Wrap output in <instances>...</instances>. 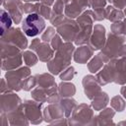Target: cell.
Segmentation results:
<instances>
[{
	"mask_svg": "<svg viewBox=\"0 0 126 126\" xmlns=\"http://www.w3.org/2000/svg\"><path fill=\"white\" fill-rule=\"evenodd\" d=\"M22 55H23V58H24L25 63L28 66H33L37 62V57L32 51H25V52H23Z\"/></svg>",
	"mask_w": 126,
	"mask_h": 126,
	"instance_id": "cell-23",
	"label": "cell"
},
{
	"mask_svg": "<svg viewBox=\"0 0 126 126\" xmlns=\"http://www.w3.org/2000/svg\"><path fill=\"white\" fill-rule=\"evenodd\" d=\"M1 40L5 41V42L12 43V44L18 46L20 49H25L28 45V41H27L26 36L23 34L21 30L18 28L8 30L4 33V35L1 36Z\"/></svg>",
	"mask_w": 126,
	"mask_h": 126,
	"instance_id": "cell-7",
	"label": "cell"
},
{
	"mask_svg": "<svg viewBox=\"0 0 126 126\" xmlns=\"http://www.w3.org/2000/svg\"><path fill=\"white\" fill-rule=\"evenodd\" d=\"M36 83H37L36 76H34V77H29V78H27L24 81V83H23V89L25 91H30V90H32L35 86Z\"/></svg>",
	"mask_w": 126,
	"mask_h": 126,
	"instance_id": "cell-26",
	"label": "cell"
},
{
	"mask_svg": "<svg viewBox=\"0 0 126 126\" xmlns=\"http://www.w3.org/2000/svg\"><path fill=\"white\" fill-rule=\"evenodd\" d=\"M105 18L111 22H118L123 18V13L120 11V9L114 8L113 6H108L105 9Z\"/></svg>",
	"mask_w": 126,
	"mask_h": 126,
	"instance_id": "cell-20",
	"label": "cell"
},
{
	"mask_svg": "<svg viewBox=\"0 0 126 126\" xmlns=\"http://www.w3.org/2000/svg\"><path fill=\"white\" fill-rule=\"evenodd\" d=\"M75 74H76V72H75L74 68H73V67H69L68 69H66V70L60 75V79L63 80V81H69V80H71V79L74 77Z\"/></svg>",
	"mask_w": 126,
	"mask_h": 126,
	"instance_id": "cell-28",
	"label": "cell"
},
{
	"mask_svg": "<svg viewBox=\"0 0 126 126\" xmlns=\"http://www.w3.org/2000/svg\"><path fill=\"white\" fill-rule=\"evenodd\" d=\"M107 102H108L107 94L103 92H100L99 94H97L94 96V99L93 100L92 105L95 110H100L102 107H104L107 104Z\"/></svg>",
	"mask_w": 126,
	"mask_h": 126,
	"instance_id": "cell-19",
	"label": "cell"
},
{
	"mask_svg": "<svg viewBox=\"0 0 126 126\" xmlns=\"http://www.w3.org/2000/svg\"><path fill=\"white\" fill-rule=\"evenodd\" d=\"M55 34H56V33H55V30H54L52 27H49V28H47V30L45 31V32L42 33L41 39H42L43 41H45V42H48L50 39L53 38V36H54Z\"/></svg>",
	"mask_w": 126,
	"mask_h": 126,
	"instance_id": "cell-29",
	"label": "cell"
},
{
	"mask_svg": "<svg viewBox=\"0 0 126 126\" xmlns=\"http://www.w3.org/2000/svg\"><path fill=\"white\" fill-rule=\"evenodd\" d=\"M31 74L29 67H23L18 70H10L6 73L5 79L7 81L8 89L14 91H20L23 89V83L27 77Z\"/></svg>",
	"mask_w": 126,
	"mask_h": 126,
	"instance_id": "cell-5",
	"label": "cell"
},
{
	"mask_svg": "<svg viewBox=\"0 0 126 126\" xmlns=\"http://www.w3.org/2000/svg\"><path fill=\"white\" fill-rule=\"evenodd\" d=\"M76 105V101L74 99H71V98H65L62 100V103H61V106L63 108V110L65 111V114L66 116H69V114L71 113V109H73V107Z\"/></svg>",
	"mask_w": 126,
	"mask_h": 126,
	"instance_id": "cell-24",
	"label": "cell"
},
{
	"mask_svg": "<svg viewBox=\"0 0 126 126\" xmlns=\"http://www.w3.org/2000/svg\"><path fill=\"white\" fill-rule=\"evenodd\" d=\"M84 9L85 7L79 2V0H69L65 6V14L68 18H76Z\"/></svg>",
	"mask_w": 126,
	"mask_h": 126,
	"instance_id": "cell-15",
	"label": "cell"
},
{
	"mask_svg": "<svg viewBox=\"0 0 126 126\" xmlns=\"http://www.w3.org/2000/svg\"><path fill=\"white\" fill-rule=\"evenodd\" d=\"M121 94H122L123 96L126 98V87H122V89H121Z\"/></svg>",
	"mask_w": 126,
	"mask_h": 126,
	"instance_id": "cell-35",
	"label": "cell"
},
{
	"mask_svg": "<svg viewBox=\"0 0 126 126\" xmlns=\"http://www.w3.org/2000/svg\"><path fill=\"white\" fill-rule=\"evenodd\" d=\"M85 94L89 98H94L97 94L100 93V87L96 84V81L93 76H86L83 80Z\"/></svg>",
	"mask_w": 126,
	"mask_h": 126,
	"instance_id": "cell-14",
	"label": "cell"
},
{
	"mask_svg": "<svg viewBox=\"0 0 126 126\" xmlns=\"http://www.w3.org/2000/svg\"><path fill=\"white\" fill-rule=\"evenodd\" d=\"M94 53V49L89 45H84V46H80L74 54V59L76 62L80 63V64H84L86 63L93 55Z\"/></svg>",
	"mask_w": 126,
	"mask_h": 126,
	"instance_id": "cell-16",
	"label": "cell"
},
{
	"mask_svg": "<svg viewBox=\"0 0 126 126\" xmlns=\"http://www.w3.org/2000/svg\"><path fill=\"white\" fill-rule=\"evenodd\" d=\"M23 108L25 110V114L27 118H29L32 123H35L34 119H37L38 122L41 121V116H40V104L36 103L35 101L32 100H26L25 103L23 104Z\"/></svg>",
	"mask_w": 126,
	"mask_h": 126,
	"instance_id": "cell-13",
	"label": "cell"
},
{
	"mask_svg": "<svg viewBox=\"0 0 126 126\" xmlns=\"http://www.w3.org/2000/svg\"><path fill=\"white\" fill-rule=\"evenodd\" d=\"M22 54L19 53V54H16V55H12V56H9L7 58H3L2 59V66L1 68L3 70H12V69H15L17 67H19L21 64H22Z\"/></svg>",
	"mask_w": 126,
	"mask_h": 126,
	"instance_id": "cell-17",
	"label": "cell"
},
{
	"mask_svg": "<svg viewBox=\"0 0 126 126\" xmlns=\"http://www.w3.org/2000/svg\"><path fill=\"white\" fill-rule=\"evenodd\" d=\"M21 105V99L18 95L12 93L2 94L1 95V113H8L18 108Z\"/></svg>",
	"mask_w": 126,
	"mask_h": 126,
	"instance_id": "cell-11",
	"label": "cell"
},
{
	"mask_svg": "<svg viewBox=\"0 0 126 126\" xmlns=\"http://www.w3.org/2000/svg\"><path fill=\"white\" fill-rule=\"evenodd\" d=\"M73 50H74V46L71 43L69 42H66L64 44L62 43V45L57 49L55 58L47 63V67L49 71L52 74L57 75L60 73V71L65 69L70 63Z\"/></svg>",
	"mask_w": 126,
	"mask_h": 126,
	"instance_id": "cell-1",
	"label": "cell"
},
{
	"mask_svg": "<svg viewBox=\"0 0 126 126\" xmlns=\"http://www.w3.org/2000/svg\"><path fill=\"white\" fill-rule=\"evenodd\" d=\"M37 14L42 16L44 19H49L50 20V18H51V10H50V8L47 5H44V4L39 6Z\"/></svg>",
	"mask_w": 126,
	"mask_h": 126,
	"instance_id": "cell-27",
	"label": "cell"
},
{
	"mask_svg": "<svg viewBox=\"0 0 126 126\" xmlns=\"http://www.w3.org/2000/svg\"><path fill=\"white\" fill-rule=\"evenodd\" d=\"M12 24V18L8 12H6L4 9L1 10V36L4 35V33L10 29Z\"/></svg>",
	"mask_w": 126,
	"mask_h": 126,
	"instance_id": "cell-21",
	"label": "cell"
},
{
	"mask_svg": "<svg viewBox=\"0 0 126 126\" xmlns=\"http://www.w3.org/2000/svg\"><path fill=\"white\" fill-rule=\"evenodd\" d=\"M25 2H33V1H38V0H24Z\"/></svg>",
	"mask_w": 126,
	"mask_h": 126,
	"instance_id": "cell-36",
	"label": "cell"
},
{
	"mask_svg": "<svg viewBox=\"0 0 126 126\" xmlns=\"http://www.w3.org/2000/svg\"><path fill=\"white\" fill-rule=\"evenodd\" d=\"M125 15H126V10H125Z\"/></svg>",
	"mask_w": 126,
	"mask_h": 126,
	"instance_id": "cell-37",
	"label": "cell"
},
{
	"mask_svg": "<svg viewBox=\"0 0 126 126\" xmlns=\"http://www.w3.org/2000/svg\"><path fill=\"white\" fill-rule=\"evenodd\" d=\"M111 105L117 111H122L124 109V107H125V102H124V100L120 96L117 95V96H114L111 99Z\"/></svg>",
	"mask_w": 126,
	"mask_h": 126,
	"instance_id": "cell-25",
	"label": "cell"
},
{
	"mask_svg": "<svg viewBox=\"0 0 126 126\" xmlns=\"http://www.w3.org/2000/svg\"><path fill=\"white\" fill-rule=\"evenodd\" d=\"M76 92L75 86L70 83H61L59 85V94L63 97L72 96Z\"/></svg>",
	"mask_w": 126,
	"mask_h": 126,
	"instance_id": "cell-22",
	"label": "cell"
},
{
	"mask_svg": "<svg viewBox=\"0 0 126 126\" xmlns=\"http://www.w3.org/2000/svg\"><path fill=\"white\" fill-rule=\"evenodd\" d=\"M115 77H116V68H115V59L113 58L104 66V68L99 73H97L96 79L100 85H105L109 82H114Z\"/></svg>",
	"mask_w": 126,
	"mask_h": 126,
	"instance_id": "cell-10",
	"label": "cell"
},
{
	"mask_svg": "<svg viewBox=\"0 0 126 126\" xmlns=\"http://www.w3.org/2000/svg\"><path fill=\"white\" fill-rule=\"evenodd\" d=\"M105 0H92V7L95 9H102L105 6Z\"/></svg>",
	"mask_w": 126,
	"mask_h": 126,
	"instance_id": "cell-32",
	"label": "cell"
},
{
	"mask_svg": "<svg viewBox=\"0 0 126 126\" xmlns=\"http://www.w3.org/2000/svg\"><path fill=\"white\" fill-rule=\"evenodd\" d=\"M51 45H52V48L54 50H57L61 45H62V40H61V37L58 35V34H55L53 36V38L51 39Z\"/></svg>",
	"mask_w": 126,
	"mask_h": 126,
	"instance_id": "cell-31",
	"label": "cell"
},
{
	"mask_svg": "<svg viewBox=\"0 0 126 126\" xmlns=\"http://www.w3.org/2000/svg\"><path fill=\"white\" fill-rule=\"evenodd\" d=\"M40 4H30L27 3L24 5V12L28 13V14H32V13H37L38 9H39Z\"/></svg>",
	"mask_w": 126,
	"mask_h": 126,
	"instance_id": "cell-30",
	"label": "cell"
},
{
	"mask_svg": "<svg viewBox=\"0 0 126 126\" xmlns=\"http://www.w3.org/2000/svg\"><path fill=\"white\" fill-rule=\"evenodd\" d=\"M22 29L26 35L35 36L43 32L45 29L44 19L37 13L29 14L22 22Z\"/></svg>",
	"mask_w": 126,
	"mask_h": 126,
	"instance_id": "cell-4",
	"label": "cell"
},
{
	"mask_svg": "<svg viewBox=\"0 0 126 126\" xmlns=\"http://www.w3.org/2000/svg\"><path fill=\"white\" fill-rule=\"evenodd\" d=\"M57 31H58V33L60 35H62L63 39L66 40L67 42H70L72 40H75L77 34H78V32H79V25L78 23L72 21V20H69V19H66L64 20V22L57 27Z\"/></svg>",
	"mask_w": 126,
	"mask_h": 126,
	"instance_id": "cell-6",
	"label": "cell"
},
{
	"mask_svg": "<svg viewBox=\"0 0 126 126\" xmlns=\"http://www.w3.org/2000/svg\"><path fill=\"white\" fill-rule=\"evenodd\" d=\"M40 1H41V3H42V4L49 6V5H51V4L53 3V1H54V0H40Z\"/></svg>",
	"mask_w": 126,
	"mask_h": 126,
	"instance_id": "cell-34",
	"label": "cell"
},
{
	"mask_svg": "<svg viewBox=\"0 0 126 126\" xmlns=\"http://www.w3.org/2000/svg\"><path fill=\"white\" fill-rule=\"evenodd\" d=\"M2 5L7 9V12L10 14L12 20L19 24L22 20V15L24 12V5L20 0H3Z\"/></svg>",
	"mask_w": 126,
	"mask_h": 126,
	"instance_id": "cell-8",
	"label": "cell"
},
{
	"mask_svg": "<svg viewBox=\"0 0 126 126\" xmlns=\"http://www.w3.org/2000/svg\"><path fill=\"white\" fill-rule=\"evenodd\" d=\"M104 35H105V29L101 25H95L93 30L92 35L90 37V40H89L90 46L94 50L102 48L105 42Z\"/></svg>",
	"mask_w": 126,
	"mask_h": 126,
	"instance_id": "cell-12",
	"label": "cell"
},
{
	"mask_svg": "<svg viewBox=\"0 0 126 126\" xmlns=\"http://www.w3.org/2000/svg\"><path fill=\"white\" fill-rule=\"evenodd\" d=\"M125 37L116 34V33H109L107 42L102 50V52L110 59V58H117L120 56H126V45H124Z\"/></svg>",
	"mask_w": 126,
	"mask_h": 126,
	"instance_id": "cell-3",
	"label": "cell"
},
{
	"mask_svg": "<svg viewBox=\"0 0 126 126\" xmlns=\"http://www.w3.org/2000/svg\"><path fill=\"white\" fill-rule=\"evenodd\" d=\"M64 1H65V2H67V0H64Z\"/></svg>",
	"mask_w": 126,
	"mask_h": 126,
	"instance_id": "cell-38",
	"label": "cell"
},
{
	"mask_svg": "<svg viewBox=\"0 0 126 126\" xmlns=\"http://www.w3.org/2000/svg\"><path fill=\"white\" fill-rule=\"evenodd\" d=\"M108 1L117 9H123L124 7H126V0H108Z\"/></svg>",
	"mask_w": 126,
	"mask_h": 126,
	"instance_id": "cell-33",
	"label": "cell"
},
{
	"mask_svg": "<svg viewBox=\"0 0 126 126\" xmlns=\"http://www.w3.org/2000/svg\"><path fill=\"white\" fill-rule=\"evenodd\" d=\"M108 60H109V58H108L103 52H100V53H98V54L89 63V65H88L89 70H90L92 73H95V72H97V71L102 67L103 63L108 62Z\"/></svg>",
	"mask_w": 126,
	"mask_h": 126,
	"instance_id": "cell-18",
	"label": "cell"
},
{
	"mask_svg": "<svg viewBox=\"0 0 126 126\" xmlns=\"http://www.w3.org/2000/svg\"><path fill=\"white\" fill-rule=\"evenodd\" d=\"M30 48L34 50L40 61L43 62H47L53 55V49L49 46V44L47 42H40V40L38 38H35L32 40V42L30 45Z\"/></svg>",
	"mask_w": 126,
	"mask_h": 126,
	"instance_id": "cell-9",
	"label": "cell"
},
{
	"mask_svg": "<svg viewBox=\"0 0 126 126\" xmlns=\"http://www.w3.org/2000/svg\"><path fill=\"white\" fill-rule=\"evenodd\" d=\"M94 21V17L93 11H86L83 15L79 16L77 23H78L79 27L81 28V31L78 32V34L75 38V43L77 45L84 44L90 40L92 32L94 30L93 29Z\"/></svg>",
	"mask_w": 126,
	"mask_h": 126,
	"instance_id": "cell-2",
	"label": "cell"
}]
</instances>
